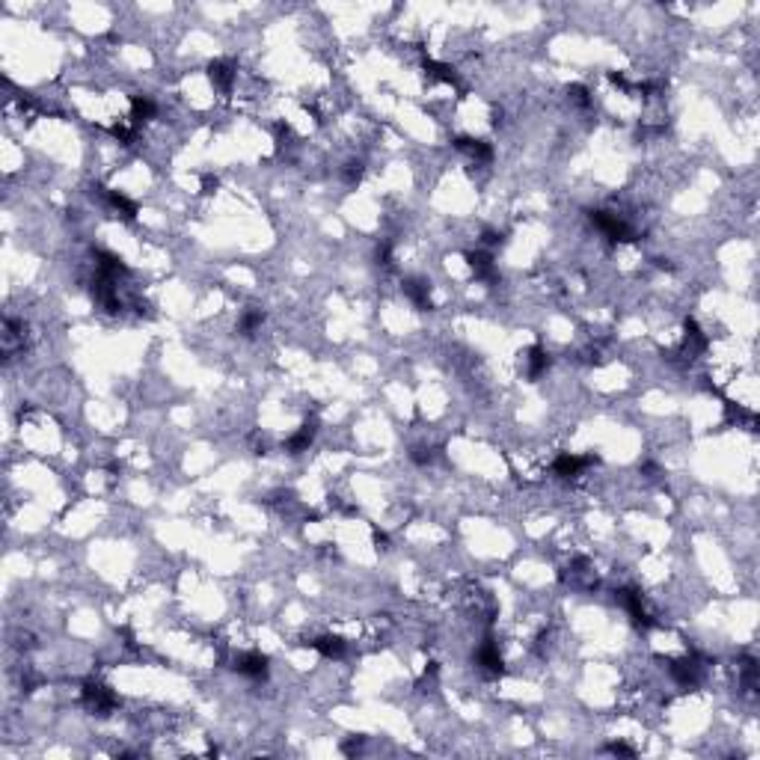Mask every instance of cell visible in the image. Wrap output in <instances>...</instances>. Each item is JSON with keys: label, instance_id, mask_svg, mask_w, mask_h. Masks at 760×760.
<instances>
[{"label": "cell", "instance_id": "19", "mask_svg": "<svg viewBox=\"0 0 760 760\" xmlns=\"http://www.w3.org/2000/svg\"><path fill=\"white\" fill-rule=\"evenodd\" d=\"M567 95H570V98H573V102H576L579 107H588V102H591V98H588V90H585V86H570V92H567Z\"/></svg>", "mask_w": 760, "mask_h": 760}, {"label": "cell", "instance_id": "22", "mask_svg": "<svg viewBox=\"0 0 760 760\" xmlns=\"http://www.w3.org/2000/svg\"><path fill=\"white\" fill-rule=\"evenodd\" d=\"M202 188H205V193H214V188H217V179L205 176V179H202Z\"/></svg>", "mask_w": 760, "mask_h": 760}, {"label": "cell", "instance_id": "8", "mask_svg": "<svg viewBox=\"0 0 760 760\" xmlns=\"http://www.w3.org/2000/svg\"><path fill=\"white\" fill-rule=\"evenodd\" d=\"M208 78H211V83H214L217 90L226 92L229 86H232V81H235V66L229 63V60H214V63L208 66Z\"/></svg>", "mask_w": 760, "mask_h": 760}, {"label": "cell", "instance_id": "18", "mask_svg": "<svg viewBox=\"0 0 760 760\" xmlns=\"http://www.w3.org/2000/svg\"><path fill=\"white\" fill-rule=\"evenodd\" d=\"M359 179H363V164H359V160H351V164L345 167V181L347 184H357Z\"/></svg>", "mask_w": 760, "mask_h": 760}, {"label": "cell", "instance_id": "20", "mask_svg": "<svg viewBox=\"0 0 760 760\" xmlns=\"http://www.w3.org/2000/svg\"><path fill=\"white\" fill-rule=\"evenodd\" d=\"M606 749L612 752V754H627V757H633V754H635V752L630 749V745H624V742H612V745H606Z\"/></svg>", "mask_w": 760, "mask_h": 760}, {"label": "cell", "instance_id": "2", "mask_svg": "<svg viewBox=\"0 0 760 760\" xmlns=\"http://www.w3.org/2000/svg\"><path fill=\"white\" fill-rule=\"evenodd\" d=\"M83 704L90 710H95L98 716H107L110 710L116 707V695L107 686H102V683H86L83 686Z\"/></svg>", "mask_w": 760, "mask_h": 760}, {"label": "cell", "instance_id": "12", "mask_svg": "<svg viewBox=\"0 0 760 760\" xmlns=\"http://www.w3.org/2000/svg\"><path fill=\"white\" fill-rule=\"evenodd\" d=\"M404 294L413 300L416 309H431V294H428V282L422 279H404Z\"/></svg>", "mask_w": 760, "mask_h": 760}, {"label": "cell", "instance_id": "13", "mask_svg": "<svg viewBox=\"0 0 760 760\" xmlns=\"http://www.w3.org/2000/svg\"><path fill=\"white\" fill-rule=\"evenodd\" d=\"M312 647H315L321 656H327V659L345 656V642L339 639V635H318V639L312 642Z\"/></svg>", "mask_w": 760, "mask_h": 760}, {"label": "cell", "instance_id": "6", "mask_svg": "<svg viewBox=\"0 0 760 760\" xmlns=\"http://www.w3.org/2000/svg\"><path fill=\"white\" fill-rule=\"evenodd\" d=\"M476 659H478V665L488 671V675H502V656H499V651H496L493 639H484L481 642Z\"/></svg>", "mask_w": 760, "mask_h": 760}, {"label": "cell", "instance_id": "3", "mask_svg": "<svg viewBox=\"0 0 760 760\" xmlns=\"http://www.w3.org/2000/svg\"><path fill=\"white\" fill-rule=\"evenodd\" d=\"M268 668H270V659L265 654H258V651H250V654L235 659V671L244 675V677H250V680H265Z\"/></svg>", "mask_w": 760, "mask_h": 760}, {"label": "cell", "instance_id": "11", "mask_svg": "<svg viewBox=\"0 0 760 760\" xmlns=\"http://www.w3.org/2000/svg\"><path fill=\"white\" fill-rule=\"evenodd\" d=\"M98 191L104 193V199H107L110 205H113V211H119V214L125 217V220H134V217H137V202H131V199H128L125 193H119V191H107V188H98Z\"/></svg>", "mask_w": 760, "mask_h": 760}, {"label": "cell", "instance_id": "23", "mask_svg": "<svg viewBox=\"0 0 760 760\" xmlns=\"http://www.w3.org/2000/svg\"><path fill=\"white\" fill-rule=\"evenodd\" d=\"M375 544L380 546V550H386V544H389V538H386L383 532H375Z\"/></svg>", "mask_w": 760, "mask_h": 760}, {"label": "cell", "instance_id": "1", "mask_svg": "<svg viewBox=\"0 0 760 760\" xmlns=\"http://www.w3.org/2000/svg\"><path fill=\"white\" fill-rule=\"evenodd\" d=\"M591 223L606 235L609 241H635V229L627 226L618 214H609V211H591Z\"/></svg>", "mask_w": 760, "mask_h": 760}, {"label": "cell", "instance_id": "5", "mask_svg": "<svg viewBox=\"0 0 760 760\" xmlns=\"http://www.w3.org/2000/svg\"><path fill=\"white\" fill-rule=\"evenodd\" d=\"M591 460H594V457H579V455H567V452H565V455H558V457H555L553 469H555L562 478H576L579 472L591 464Z\"/></svg>", "mask_w": 760, "mask_h": 760}, {"label": "cell", "instance_id": "15", "mask_svg": "<svg viewBox=\"0 0 760 760\" xmlns=\"http://www.w3.org/2000/svg\"><path fill=\"white\" fill-rule=\"evenodd\" d=\"M425 71H428V78H434V81L457 83V74H455V69H448V66H443V63H434V60H428V63H425Z\"/></svg>", "mask_w": 760, "mask_h": 760}, {"label": "cell", "instance_id": "14", "mask_svg": "<svg viewBox=\"0 0 760 760\" xmlns=\"http://www.w3.org/2000/svg\"><path fill=\"white\" fill-rule=\"evenodd\" d=\"M529 378L532 380H538L544 371H546V366H550V357H546V351L541 345H534V347H529Z\"/></svg>", "mask_w": 760, "mask_h": 760}, {"label": "cell", "instance_id": "4", "mask_svg": "<svg viewBox=\"0 0 760 760\" xmlns=\"http://www.w3.org/2000/svg\"><path fill=\"white\" fill-rule=\"evenodd\" d=\"M671 677H675L680 686H695L698 677H701V665H698L695 656H686V659L671 665Z\"/></svg>", "mask_w": 760, "mask_h": 760}, {"label": "cell", "instance_id": "10", "mask_svg": "<svg viewBox=\"0 0 760 760\" xmlns=\"http://www.w3.org/2000/svg\"><path fill=\"white\" fill-rule=\"evenodd\" d=\"M455 148L467 152L469 158H476V160H490V158H493V148L484 143V140H472V137H457V140H455Z\"/></svg>", "mask_w": 760, "mask_h": 760}, {"label": "cell", "instance_id": "9", "mask_svg": "<svg viewBox=\"0 0 760 760\" xmlns=\"http://www.w3.org/2000/svg\"><path fill=\"white\" fill-rule=\"evenodd\" d=\"M467 261H469L472 273H476L481 282H496V268H493L490 253H469Z\"/></svg>", "mask_w": 760, "mask_h": 760}, {"label": "cell", "instance_id": "16", "mask_svg": "<svg viewBox=\"0 0 760 760\" xmlns=\"http://www.w3.org/2000/svg\"><path fill=\"white\" fill-rule=\"evenodd\" d=\"M261 321H265V315H261V309H247V312L241 315V324H238V330L244 336H253V330L261 327Z\"/></svg>", "mask_w": 760, "mask_h": 760}, {"label": "cell", "instance_id": "7", "mask_svg": "<svg viewBox=\"0 0 760 760\" xmlns=\"http://www.w3.org/2000/svg\"><path fill=\"white\" fill-rule=\"evenodd\" d=\"M315 431H318V422H315V419L306 422V425L297 431L294 437H289V443H285V452H289V455H300V452H306V448L312 445V440H315Z\"/></svg>", "mask_w": 760, "mask_h": 760}, {"label": "cell", "instance_id": "21", "mask_svg": "<svg viewBox=\"0 0 760 760\" xmlns=\"http://www.w3.org/2000/svg\"><path fill=\"white\" fill-rule=\"evenodd\" d=\"M484 244H490V247L502 244V232H493V229H488V232H484Z\"/></svg>", "mask_w": 760, "mask_h": 760}, {"label": "cell", "instance_id": "17", "mask_svg": "<svg viewBox=\"0 0 760 760\" xmlns=\"http://www.w3.org/2000/svg\"><path fill=\"white\" fill-rule=\"evenodd\" d=\"M131 107H134V119H137V122H146V119H152V116H155V104H152V98L137 95L134 102H131Z\"/></svg>", "mask_w": 760, "mask_h": 760}]
</instances>
